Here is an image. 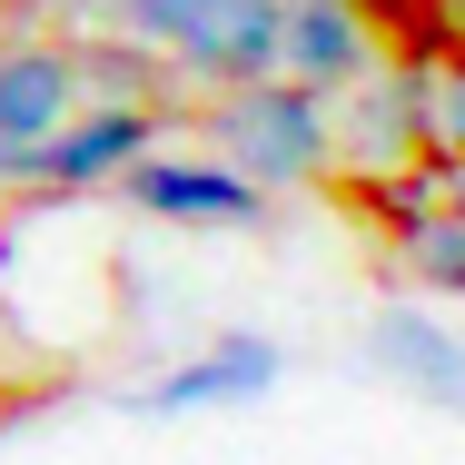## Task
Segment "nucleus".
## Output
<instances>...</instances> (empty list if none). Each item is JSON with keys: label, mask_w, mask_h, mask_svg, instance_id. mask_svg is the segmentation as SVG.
<instances>
[{"label": "nucleus", "mask_w": 465, "mask_h": 465, "mask_svg": "<svg viewBox=\"0 0 465 465\" xmlns=\"http://www.w3.org/2000/svg\"><path fill=\"white\" fill-rule=\"evenodd\" d=\"M208 149L228 159V169H248V179L268 188H307L337 169V99L297 90V80H258V90H228L208 109Z\"/></svg>", "instance_id": "f257e3e1"}, {"label": "nucleus", "mask_w": 465, "mask_h": 465, "mask_svg": "<svg viewBox=\"0 0 465 465\" xmlns=\"http://www.w3.org/2000/svg\"><path fill=\"white\" fill-rule=\"evenodd\" d=\"M90 70H80V50H60V40H10L0 50V169L10 179H40V159H50V139L90 109Z\"/></svg>", "instance_id": "f03ea898"}, {"label": "nucleus", "mask_w": 465, "mask_h": 465, "mask_svg": "<svg viewBox=\"0 0 465 465\" xmlns=\"http://www.w3.org/2000/svg\"><path fill=\"white\" fill-rule=\"evenodd\" d=\"M119 198L139 208V218H179V228H268V188L248 179V169H228L218 149H159V159H139Z\"/></svg>", "instance_id": "7ed1b4c3"}, {"label": "nucleus", "mask_w": 465, "mask_h": 465, "mask_svg": "<svg viewBox=\"0 0 465 465\" xmlns=\"http://www.w3.org/2000/svg\"><path fill=\"white\" fill-rule=\"evenodd\" d=\"M337 159L357 179H396V169H426V70L406 60H376L367 80L337 109Z\"/></svg>", "instance_id": "20e7f679"}, {"label": "nucleus", "mask_w": 465, "mask_h": 465, "mask_svg": "<svg viewBox=\"0 0 465 465\" xmlns=\"http://www.w3.org/2000/svg\"><path fill=\"white\" fill-rule=\"evenodd\" d=\"M169 50H179L188 80H218V99L258 90V80H287V0H218Z\"/></svg>", "instance_id": "39448f33"}, {"label": "nucleus", "mask_w": 465, "mask_h": 465, "mask_svg": "<svg viewBox=\"0 0 465 465\" xmlns=\"http://www.w3.org/2000/svg\"><path fill=\"white\" fill-rule=\"evenodd\" d=\"M278 367H287L278 347L238 327V337H208L198 357H179L169 376H149V386H139L129 406H139V416H198V406H258V396L278 386Z\"/></svg>", "instance_id": "423d86ee"}, {"label": "nucleus", "mask_w": 465, "mask_h": 465, "mask_svg": "<svg viewBox=\"0 0 465 465\" xmlns=\"http://www.w3.org/2000/svg\"><path fill=\"white\" fill-rule=\"evenodd\" d=\"M139 159H159V109H139V99H90V109L50 139L40 188H119Z\"/></svg>", "instance_id": "0eeeda50"}, {"label": "nucleus", "mask_w": 465, "mask_h": 465, "mask_svg": "<svg viewBox=\"0 0 465 465\" xmlns=\"http://www.w3.org/2000/svg\"><path fill=\"white\" fill-rule=\"evenodd\" d=\"M376 70V30L357 0H287V80L317 99H347Z\"/></svg>", "instance_id": "6e6552de"}, {"label": "nucleus", "mask_w": 465, "mask_h": 465, "mask_svg": "<svg viewBox=\"0 0 465 465\" xmlns=\"http://www.w3.org/2000/svg\"><path fill=\"white\" fill-rule=\"evenodd\" d=\"M376 367L396 376V386H416L426 406H446V416H465V337H446L426 307H386L376 317Z\"/></svg>", "instance_id": "1a4fd4ad"}, {"label": "nucleus", "mask_w": 465, "mask_h": 465, "mask_svg": "<svg viewBox=\"0 0 465 465\" xmlns=\"http://www.w3.org/2000/svg\"><path fill=\"white\" fill-rule=\"evenodd\" d=\"M446 188H456V169H436V159H426V169H396V179H357V198H347V208H357V218H376L396 248H416V238L446 218Z\"/></svg>", "instance_id": "9d476101"}, {"label": "nucleus", "mask_w": 465, "mask_h": 465, "mask_svg": "<svg viewBox=\"0 0 465 465\" xmlns=\"http://www.w3.org/2000/svg\"><path fill=\"white\" fill-rule=\"evenodd\" d=\"M426 159L436 169H465V50H446L426 70Z\"/></svg>", "instance_id": "9b49d317"}, {"label": "nucleus", "mask_w": 465, "mask_h": 465, "mask_svg": "<svg viewBox=\"0 0 465 465\" xmlns=\"http://www.w3.org/2000/svg\"><path fill=\"white\" fill-rule=\"evenodd\" d=\"M406 268H416L426 287H446V297H465V208H446V218L406 248Z\"/></svg>", "instance_id": "f8f14e48"}, {"label": "nucleus", "mask_w": 465, "mask_h": 465, "mask_svg": "<svg viewBox=\"0 0 465 465\" xmlns=\"http://www.w3.org/2000/svg\"><path fill=\"white\" fill-rule=\"evenodd\" d=\"M218 0H119V20H129V40H179L188 20H208Z\"/></svg>", "instance_id": "ddd939ff"}, {"label": "nucleus", "mask_w": 465, "mask_h": 465, "mask_svg": "<svg viewBox=\"0 0 465 465\" xmlns=\"http://www.w3.org/2000/svg\"><path fill=\"white\" fill-rule=\"evenodd\" d=\"M30 10H60V20H80V10H119V0H30Z\"/></svg>", "instance_id": "4468645a"}, {"label": "nucleus", "mask_w": 465, "mask_h": 465, "mask_svg": "<svg viewBox=\"0 0 465 465\" xmlns=\"http://www.w3.org/2000/svg\"><path fill=\"white\" fill-rule=\"evenodd\" d=\"M446 10H456V50H465V0H446Z\"/></svg>", "instance_id": "2eb2a0df"}]
</instances>
